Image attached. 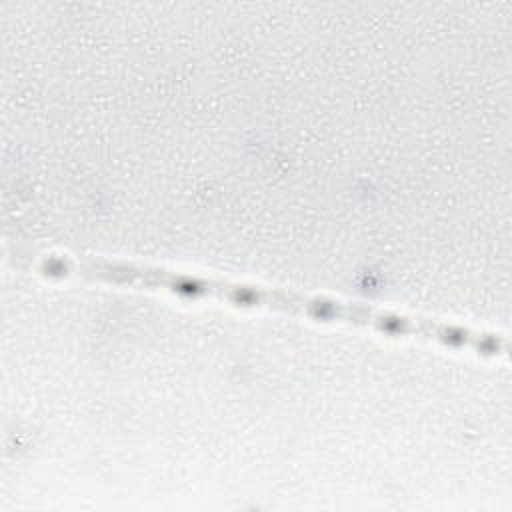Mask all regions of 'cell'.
Segmentation results:
<instances>
[{
  "mask_svg": "<svg viewBox=\"0 0 512 512\" xmlns=\"http://www.w3.org/2000/svg\"><path fill=\"white\" fill-rule=\"evenodd\" d=\"M38 270L48 278H78L128 286L138 290L166 292L182 300H218L236 308L274 310L324 324H344L380 332L390 338H412L434 342L444 348L474 352L478 356H504L506 340L494 332L476 330L456 322L404 314L376 308L364 302H350L322 294H308L292 288L264 286L254 282L218 278L210 274L184 272L166 266L136 264L112 258H78V256H44Z\"/></svg>",
  "mask_w": 512,
  "mask_h": 512,
  "instance_id": "cell-1",
  "label": "cell"
}]
</instances>
